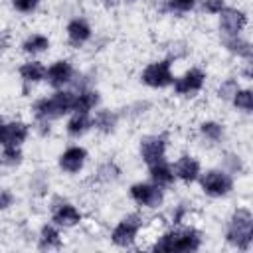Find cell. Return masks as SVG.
<instances>
[{"label": "cell", "mask_w": 253, "mask_h": 253, "mask_svg": "<svg viewBox=\"0 0 253 253\" xmlns=\"http://www.w3.org/2000/svg\"><path fill=\"white\" fill-rule=\"evenodd\" d=\"M202 245H204V231L194 223H182V225H170L168 229L160 231L148 249L158 253H194L200 251Z\"/></svg>", "instance_id": "6da1fadb"}, {"label": "cell", "mask_w": 253, "mask_h": 253, "mask_svg": "<svg viewBox=\"0 0 253 253\" xmlns=\"http://www.w3.org/2000/svg\"><path fill=\"white\" fill-rule=\"evenodd\" d=\"M73 103H75V91L73 89H69V87L51 89L49 95H42L32 103L30 113H32L34 121L55 123L73 111Z\"/></svg>", "instance_id": "7a4b0ae2"}, {"label": "cell", "mask_w": 253, "mask_h": 253, "mask_svg": "<svg viewBox=\"0 0 253 253\" xmlns=\"http://www.w3.org/2000/svg\"><path fill=\"white\" fill-rule=\"evenodd\" d=\"M223 239L237 251H249L253 245V211L249 206H235L225 219Z\"/></svg>", "instance_id": "3957f363"}, {"label": "cell", "mask_w": 253, "mask_h": 253, "mask_svg": "<svg viewBox=\"0 0 253 253\" xmlns=\"http://www.w3.org/2000/svg\"><path fill=\"white\" fill-rule=\"evenodd\" d=\"M146 227V217L140 211H128L117 219L109 231V241L119 249H130L138 241L140 231Z\"/></svg>", "instance_id": "277c9868"}, {"label": "cell", "mask_w": 253, "mask_h": 253, "mask_svg": "<svg viewBox=\"0 0 253 253\" xmlns=\"http://www.w3.org/2000/svg\"><path fill=\"white\" fill-rule=\"evenodd\" d=\"M196 184H198L200 192L210 200H223V198L231 196L235 190V178L219 166L202 170Z\"/></svg>", "instance_id": "5b68a950"}, {"label": "cell", "mask_w": 253, "mask_h": 253, "mask_svg": "<svg viewBox=\"0 0 253 253\" xmlns=\"http://www.w3.org/2000/svg\"><path fill=\"white\" fill-rule=\"evenodd\" d=\"M47 210H49V221H53L61 229H73L83 223L85 215L73 204L61 194H49L47 196Z\"/></svg>", "instance_id": "8992f818"}, {"label": "cell", "mask_w": 253, "mask_h": 253, "mask_svg": "<svg viewBox=\"0 0 253 253\" xmlns=\"http://www.w3.org/2000/svg\"><path fill=\"white\" fill-rule=\"evenodd\" d=\"M174 61L168 57H158L148 61L140 71H138V81L140 85L152 89V91H162L170 89L174 81Z\"/></svg>", "instance_id": "52a82bcc"}, {"label": "cell", "mask_w": 253, "mask_h": 253, "mask_svg": "<svg viewBox=\"0 0 253 253\" xmlns=\"http://www.w3.org/2000/svg\"><path fill=\"white\" fill-rule=\"evenodd\" d=\"M208 85V71L200 65H190L182 73L174 75L170 91L178 99H192L200 95Z\"/></svg>", "instance_id": "ba28073f"}, {"label": "cell", "mask_w": 253, "mask_h": 253, "mask_svg": "<svg viewBox=\"0 0 253 253\" xmlns=\"http://www.w3.org/2000/svg\"><path fill=\"white\" fill-rule=\"evenodd\" d=\"M126 196L140 210L156 211L166 204V190L152 184L150 180H136V182L128 184Z\"/></svg>", "instance_id": "9c48e42d"}, {"label": "cell", "mask_w": 253, "mask_h": 253, "mask_svg": "<svg viewBox=\"0 0 253 253\" xmlns=\"http://www.w3.org/2000/svg\"><path fill=\"white\" fill-rule=\"evenodd\" d=\"M168 146H170V136L168 132L160 130V132H146L138 138V158L144 166L156 164L160 160H166L168 156Z\"/></svg>", "instance_id": "30bf717a"}, {"label": "cell", "mask_w": 253, "mask_h": 253, "mask_svg": "<svg viewBox=\"0 0 253 253\" xmlns=\"http://www.w3.org/2000/svg\"><path fill=\"white\" fill-rule=\"evenodd\" d=\"M87 162H89V150L83 144H69L55 158L57 170L65 176H79L85 170Z\"/></svg>", "instance_id": "8fae6325"}, {"label": "cell", "mask_w": 253, "mask_h": 253, "mask_svg": "<svg viewBox=\"0 0 253 253\" xmlns=\"http://www.w3.org/2000/svg\"><path fill=\"white\" fill-rule=\"evenodd\" d=\"M215 18H217L219 36L245 34V30L249 28V14L241 6H225Z\"/></svg>", "instance_id": "7c38bea8"}, {"label": "cell", "mask_w": 253, "mask_h": 253, "mask_svg": "<svg viewBox=\"0 0 253 253\" xmlns=\"http://www.w3.org/2000/svg\"><path fill=\"white\" fill-rule=\"evenodd\" d=\"M75 73H77V67H75L73 59H69V57H57V59H53L45 67V79H43V83L49 89H65V87L71 85Z\"/></svg>", "instance_id": "4fadbf2b"}, {"label": "cell", "mask_w": 253, "mask_h": 253, "mask_svg": "<svg viewBox=\"0 0 253 253\" xmlns=\"http://www.w3.org/2000/svg\"><path fill=\"white\" fill-rule=\"evenodd\" d=\"M196 136L198 140L206 146V148H215V146H223L227 142V125L219 119H202L196 125Z\"/></svg>", "instance_id": "5bb4252c"}, {"label": "cell", "mask_w": 253, "mask_h": 253, "mask_svg": "<svg viewBox=\"0 0 253 253\" xmlns=\"http://www.w3.org/2000/svg\"><path fill=\"white\" fill-rule=\"evenodd\" d=\"M95 38V30L85 16H73L65 24V42L71 49H81L89 45Z\"/></svg>", "instance_id": "9a60e30c"}, {"label": "cell", "mask_w": 253, "mask_h": 253, "mask_svg": "<svg viewBox=\"0 0 253 253\" xmlns=\"http://www.w3.org/2000/svg\"><path fill=\"white\" fill-rule=\"evenodd\" d=\"M172 170H174V176H176V182L184 184V186H192L198 182L204 166H202V160L192 154V152H182L176 156V160L172 162Z\"/></svg>", "instance_id": "2e32d148"}, {"label": "cell", "mask_w": 253, "mask_h": 253, "mask_svg": "<svg viewBox=\"0 0 253 253\" xmlns=\"http://www.w3.org/2000/svg\"><path fill=\"white\" fill-rule=\"evenodd\" d=\"M32 134V125L24 119H6L2 136H0V148L2 146H24Z\"/></svg>", "instance_id": "e0dca14e"}, {"label": "cell", "mask_w": 253, "mask_h": 253, "mask_svg": "<svg viewBox=\"0 0 253 253\" xmlns=\"http://www.w3.org/2000/svg\"><path fill=\"white\" fill-rule=\"evenodd\" d=\"M219 45L225 53L231 57L247 63L253 61V43L245 34H235V36H219Z\"/></svg>", "instance_id": "ac0fdd59"}, {"label": "cell", "mask_w": 253, "mask_h": 253, "mask_svg": "<svg viewBox=\"0 0 253 253\" xmlns=\"http://www.w3.org/2000/svg\"><path fill=\"white\" fill-rule=\"evenodd\" d=\"M93 117V130L99 132L101 136H111L119 130V125L123 121L121 111L111 109V107H99L91 113Z\"/></svg>", "instance_id": "d6986e66"}, {"label": "cell", "mask_w": 253, "mask_h": 253, "mask_svg": "<svg viewBox=\"0 0 253 253\" xmlns=\"http://www.w3.org/2000/svg\"><path fill=\"white\" fill-rule=\"evenodd\" d=\"M45 67L47 65L42 59H38V57H30V59H26V61H22L18 65V77L24 83V91L26 93L32 87L43 83V79H45Z\"/></svg>", "instance_id": "ffe728a7"}, {"label": "cell", "mask_w": 253, "mask_h": 253, "mask_svg": "<svg viewBox=\"0 0 253 253\" xmlns=\"http://www.w3.org/2000/svg\"><path fill=\"white\" fill-rule=\"evenodd\" d=\"M26 190L34 200H45L51 194V176L47 168H36L28 174Z\"/></svg>", "instance_id": "44dd1931"}, {"label": "cell", "mask_w": 253, "mask_h": 253, "mask_svg": "<svg viewBox=\"0 0 253 253\" xmlns=\"http://www.w3.org/2000/svg\"><path fill=\"white\" fill-rule=\"evenodd\" d=\"M123 166L115 160V158H107V160H101L95 170H93V176L91 180L97 184V186H115L117 182H121L123 178Z\"/></svg>", "instance_id": "7402d4cb"}, {"label": "cell", "mask_w": 253, "mask_h": 253, "mask_svg": "<svg viewBox=\"0 0 253 253\" xmlns=\"http://www.w3.org/2000/svg\"><path fill=\"white\" fill-rule=\"evenodd\" d=\"M65 134L73 140H79L83 138L85 134H89L93 130V117L91 113H79V111H71L67 115V121H65Z\"/></svg>", "instance_id": "603a6c76"}, {"label": "cell", "mask_w": 253, "mask_h": 253, "mask_svg": "<svg viewBox=\"0 0 253 253\" xmlns=\"http://www.w3.org/2000/svg\"><path fill=\"white\" fill-rule=\"evenodd\" d=\"M38 249L42 251H51V249H61L63 247V235L61 227H57L53 221H45L40 225L38 235H36Z\"/></svg>", "instance_id": "cb8c5ba5"}, {"label": "cell", "mask_w": 253, "mask_h": 253, "mask_svg": "<svg viewBox=\"0 0 253 253\" xmlns=\"http://www.w3.org/2000/svg\"><path fill=\"white\" fill-rule=\"evenodd\" d=\"M146 174H148V180L164 190H170L174 184H176V176H174V170H172V162L166 160H160L156 164H150L146 166Z\"/></svg>", "instance_id": "d4e9b609"}, {"label": "cell", "mask_w": 253, "mask_h": 253, "mask_svg": "<svg viewBox=\"0 0 253 253\" xmlns=\"http://www.w3.org/2000/svg\"><path fill=\"white\" fill-rule=\"evenodd\" d=\"M49 47H51V40H49V36H45L42 32H30L20 42V51L28 57H38L42 53H47Z\"/></svg>", "instance_id": "484cf974"}, {"label": "cell", "mask_w": 253, "mask_h": 253, "mask_svg": "<svg viewBox=\"0 0 253 253\" xmlns=\"http://www.w3.org/2000/svg\"><path fill=\"white\" fill-rule=\"evenodd\" d=\"M217 166L223 168L227 174H231L235 180L245 176V172H247L245 156L241 152H237V150H231V148H225V150L219 152V164Z\"/></svg>", "instance_id": "4316f807"}, {"label": "cell", "mask_w": 253, "mask_h": 253, "mask_svg": "<svg viewBox=\"0 0 253 253\" xmlns=\"http://www.w3.org/2000/svg\"><path fill=\"white\" fill-rule=\"evenodd\" d=\"M103 103V95L97 87H87L81 91H75V103H73V111L79 113H93L95 109H99Z\"/></svg>", "instance_id": "83f0119b"}, {"label": "cell", "mask_w": 253, "mask_h": 253, "mask_svg": "<svg viewBox=\"0 0 253 253\" xmlns=\"http://www.w3.org/2000/svg\"><path fill=\"white\" fill-rule=\"evenodd\" d=\"M200 0H154L156 12L166 16H186L198 10Z\"/></svg>", "instance_id": "f1b7e54d"}, {"label": "cell", "mask_w": 253, "mask_h": 253, "mask_svg": "<svg viewBox=\"0 0 253 253\" xmlns=\"http://www.w3.org/2000/svg\"><path fill=\"white\" fill-rule=\"evenodd\" d=\"M190 53H192V45L182 38H172V40H168L164 43V57L172 59L174 63L176 61H184Z\"/></svg>", "instance_id": "f546056e"}, {"label": "cell", "mask_w": 253, "mask_h": 253, "mask_svg": "<svg viewBox=\"0 0 253 253\" xmlns=\"http://www.w3.org/2000/svg\"><path fill=\"white\" fill-rule=\"evenodd\" d=\"M239 87H241L239 77H237V75H227V77H223V79L217 81L213 95H215L217 101H221V103H229Z\"/></svg>", "instance_id": "4dcf8cb0"}, {"label": "cell", "mask_w": 253, "mask_h": 253, "mask_svg": "<svg viewBox=\"0 0 253 253\" xmlns=\"http://www.w3.org/2000/svg\"><path fill=\"white\" fill-rule=\"evenodd\" d=\"M229 105H231L237 113H241V115H251V113H253V89H251L249 85H241V87L235 91V95H233V99L229 101Z\"/></svg>", "instance_id": "1f68e13d"}, {"label": "cell", "mask_w": 253, "mask_h": 253, "mask_svg": "<svg viewBox=\"0 0 253 253\" xmlns=\"http://www.w3.org/2000/svg\"><path fill=\"white\" fill-rule=\"evenodd\" d=\"M26 156L22 146H2L0 148V166L6 170H16L24 164Z\"/></svg>", "instance_id": "d6a6232c"}, {"label": "cell", "mask_w": 253, "mask_h": 253, "mask_svg": "<svg viewBox=\"0 0 253 253\" xmlns=\"http://www.w3.org/2000/svg\"><path fill=\"white\" fill-rule=\"evenodd\" d=\"M192 215H194V206H192L188 200H180V202H176V204L172 206L170 215H168V223H170V225L192 223V221H190Z\"/></svg>", "instance_id": "836d02e7"}, {"label": "cell", "mask_w": 253, "mask_h": 253, "mask_svg": "<svg viewBox=\"0 0 253 253\" xmlns=\"http://www.w3.org/2000/svg\"><path fill=\"white\" fill-rule=\"evenodd\" d=\"M152 109V101L150 99H138V101H132L125 107V111L121 113L123 119H130V121H136V119H142L148 111Z\"/></svg>", "instance_id": "e575fe53"}, {"label": "cell", "mask_w": 253, "mask_h": 253, "mask_svg": "<svg viewBox=\"0 0 253 253\" xmlns=\"http://www.w3.org/2000/svg\"><path fill=\"white\" fill-rule=\"evenodd\" d=\"M8 2H10V8L22 16H30V14L38 12L42 6V0H8Z\"/></svg>", "instance_id": "d590c367"}, {"label": "cell", "mask_w": 253, "mask_h": 253, "mask_svg": "<svg viewBox=\"0 0 253 253\" xmlns=\"http://www.w3.org/2000/svg\"><path fill=\"white\" fill-rule=\"evenodd\" d=\"M225 6H229L227 0H200V4H198L200 12L208 14V16H217Z\"/></svg>", "instance_id": "8d00e7d4"}, {"label": "cell", "mask_w": 253, "mask_h": 253, "mask_svg": "<svg viewBox=\"0 0 253 253\" xmlns=\"http://www.w3.org/2000/svg\"><path fill=\"white\" fill-rule=\"evenodd\" d=\"M16 204V194L10 190V188H0V213L8 211L10 208H14Z\"/></svg>", "instance_id": "74e56055"}, {"label": "cell", "mask_w": 253, "mask_h": 253, "mask_svg": "<svg viewBox=\"0 0 253 253\" xmlns=\"http://www.w3.org/2000/svg\"><path fill=\"white\" fill-rule=\"evenodd\" d=\"M32 132H36L40 138H47L53 132V123L51 121H34L32 123Z\"/></svg>", "instance_id": "f35d334b"}, {"label": "cell", "mask_w": 253, "mask_h": 253, "mask_svg": "<svg viewBox=\"0 0 253 253\" xmlns=\"http://www.w3.org/2000/svg\"><path fill=\"white\" fill-rule=\"evenodd\" d=\"M12 47V34L8 30L0 32V55H4Z\"/></svg>", "instance_id": "ab89813d"}, {"label": "cell", "mask_w": 253, "mask_h": 253, "mask_svg": "<svg viewBox=\"0 0 253 253\" xmlns=\"http://www.w3.org/2000/svg\"><path fill=\"white\" fill-rule=\"evenodd\" d=\"M103 2H126V4H130V2H136V0H103Z\"/></svg>", "instance_id": "60d3db41"}, {"label": "cell", "mask_w": 253, "mask_h": 253, "mask_svg": "<svg viewBox=\"0 0 253 253\" xmlns=\"http://www.w3.org/2000/svg\"><path fill=\"white\" fill-rule=\"evenodd\" d=\"M4 123H6V119H4V117H0V136H2V128H4Z\"/></svg>", "instance_id": "b9f144b4"}]
</instances>
